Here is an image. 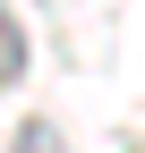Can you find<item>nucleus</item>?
Returning <instances> with one entry per match:
<instances>
[{
    "mask_svg": "<svg viewBox=\"0 0 145 153\" xmlns=\"http://www.w3.org/2000/svg\"><path fill=\"white\" fill-rule=\"evenodd\" d=\"M17 76H26V26L0 9V85H17Z\"/></svg>",
    "mask_w": 145,
    "mask_h": 153,
    "instance_id": "1",
    "label": "nucleus"
},
{
    "mask_svg": "<svg viewBox=\"0 0 145 153\" xmlns=\"http://www.w3.org/2000/svg\"><path fill=\"white\" fill-rule=\"evenodd\" d=\"M26 153H51V128H43V119L26 128Z\"/></svg>",
    "mask_w": 145,
    "mask_h": 153,
    "instance_id": "2",
    "label": "nucleus"
}]
</instances>
